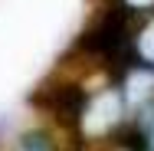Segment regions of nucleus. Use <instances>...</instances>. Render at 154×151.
Returning <instances> with one entry per match:
<instances>
[{
    "label": "nucleus",
    "mask_w": 154,
    "mask_h": 151,
    "mask_svg": "<svg viewBox=\"0 0 154 151\" xmlns=\"http://www.w3.org/2000/svg\"><path fill=\"white\" fill-rule=\"evenodd\" d=\"M13 151H56V145H53V138H49L46 131L33 128V131H23V135L17 138V148Z\"/></svg>",
    "instance_id": "1"
},
{
    "label": "nucleus",
    "mask_w": 154,
    "mask_h": 151,
    "mask_svg": "<svg viewBox=\"0 0 154 151\" xmlns=\"http://www.w3.org/2000/svg\"><path fill=\"white\" fill-rule=\"evenodd\" d=\"M118 10H125V13H151L154 0H118Z\"/></svg>",
    "instance_id": "2"
}]
</instances>
